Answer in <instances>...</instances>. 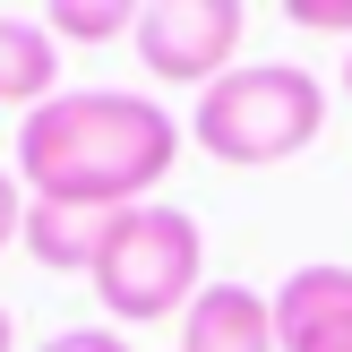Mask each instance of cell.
Listing matches in <instances>:
<instances>
[{"label": "cell", "mask_w": 352, "mask_h": 352, "mask_svg": "<svg viewBox=\"0 0 352 352\" xmlns=\"http://www.w3.org/2000/svg\"><path fill=\"white\" fill-rule=\"evenodd\" d=\"M172 155H181V120L129 86L52 95L17 120V181L43 206H86V215L146 206L155 181L172 172Z\"/></svg>", "instance_id": "6da1fadb"}, {"label": "cell", "mask_w": 352, "mask_h": 352, "mask_svg": "<svg viewBox=\"0 0 352 352\" xmlns=\"http://www.w3.org/2000/svg\"><path fill=\"white\" fill-rule=\"evenodd\" d=\"M327 129V86L292 60H232L189 112V138H198L215 164H284L309 138Z\"/></svg>", "instance_id": "7a4b0ae2"}, {"label": "cell", "mask_w": 352, "mask_h": 352, "mask_svg": "<svg viewBox=\"0 0 352 352\" xmlns=\"http://www.w3.org/2000/svg\"><path fill=\"white\" fill-rule=\"evenodd\" d=\"M198 275H206V232H198V215L146 198V206H120V215L103 223L95 292H103V309H112L120 327H155V318H172V309H189V301L206 292Z\"/></svg>", "instance_id": "3957f363"}, {"label": "cell", "mask_w": 352, "mask_h": 352, "mask_svg": "<svg viewBox=\"0 0 352 352\" xmlns=\"http://www.w3.org/2000/svg\"><path fill=\"white\" fill-rule=\"evenodd\" d=\"M241 0H155V9H138V60H146V78L164 86H215L223 69H232L241 52Z\"/></svg>", "instance_id": "277c9868"}, {"label": "cell", "mask_w": 352, "mask_h": 352, "mask_svg": "<svg viewBox=\"0 0 352 352\" xmlns=\"http://www.w3.org/2000/svg\"><path fill=\"white\" fill-rule=\"evenodd\" d=\"M267 301H275V352H352V267L344 258L292 267Z\"/></svg>", "instance_id": "5b68a950"}, {"label": "cell", "mask_w": 352, "mask_h": 352, "mask_svg": "<svg viewBox=\"0 0 352 352\" xmlns=\"http://www.w3.org/2000/svg\"><path fill=\"white\" fill-rule=\"evenodd\" d=\"M181 352H275V301L250 284H206L181 309Z\"/></svg>", "instance_id": "8992f818"}, {"label": "cell", "mask_w": 352, "mask_h": 352, "mask_svg": "<svg viewBox=\"0 0 352 352\" xmlns=\"http://www.w3.org/2000/svg\"><path fill=\"white\" fill-rule=\"evenodd\" d=\"M60 86V43H52L43 17H9L0 9V103H52Z\"/></svg>", "instance_id": "52a82bcc"}, {"label": "cell", "mask_w": 352, "mask_h": 352, "mask_svg": "<svg viewBox=\"0 0 352 352\" xmlns=\"http://www.w3.org/2000/svg\"><path fill=\"white\" fill-rule=\"evenodd\" d=\"M103 223L112 215H86V206H43V198H26V250H34V267H52V275H95V250H103Z\"/></svg>", "instance_id": "ba28073f"}, {"label": "cell", "mask_w": 352, "mask_h": 352, "mask_svg": "<svg viewBox=\"0 0 352 352\" xmlns=\"http://www.w3.org/2000/svg\"><path fill=\"white\" fill-rule=\"evenodd\" d=\"M43 26L52 43H112V34H138V0H52Z\"/></svg>", "instance_id": "9c48e42d"}, {"label": "cell", "mask_w": 352, "mask_h": 352, "mask_svg": "<svg viewBox=\"0 0 352 352\" xmlns=\"http://www.w3.org/2000/svg\"><path fill=\"white\" fill-rule=\"evenodd\" d=\"M292 26H309V34H352V0H292Z\"/></svg>", "instance_id": "30bf717a"}, {"label": "cell", "mask_w": 352, "mask_h": 352, "mask_svg": "<svg viewBox=\"0 0 352 352\" xmlns=\"http://www.w3.org/2000/svg\"><path fill=\"white\" fill-rule=\"evenodd\" d=\"M43 352H129V336H112V327H60Z\"/></svg>", "instance_id": "8fae6325"}, {"label": "cell", "mask_w": 352, "mask_h": 352, "mask_svg": "<svg viewBox=\"0 0 352 352\" xmlns=\"http://www.w3.org/2000/svg\"><path fill=\"white\" fill-rule=\"evenodd\" d=\"M17 232H26V181H17V172H0V250H9Z\"/></svg>", "instance_id": "7c38bea8"}, {"label": "cell", "mask_w": 352, "mask_h": 352, "mask_svg": "<svg viewBox=\"0 0 352 352\" xmlns=\"http://www.w3.org/2000/svg\"><path fill=\"white\" fill-rule=\"evenodd\" d=\"M0 352H17V318H9V301H0Z\"/></svg>", "instance_id": "4fadbf2b"}, {"label": "cell", "mask_w": 352, "mask_h": 352, "mask_svg": "<svg viewBox=\"0 0 352 352\" xmlns=\"http://www.w3.org/2000/svg\"><path fill=\"white\" fill-rule=\"evenodd\" d=\"M344 95H352V60H344Z\"/></svg>", "instance_id": "5bb4252c"}]
</instances>
